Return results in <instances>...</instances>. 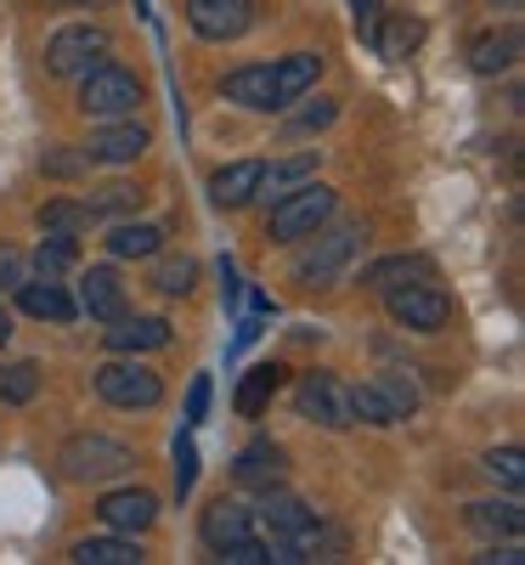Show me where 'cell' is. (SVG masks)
<instances>
[{
  "mask_svg": "<svg viewBox=\"0 0 525 565\" xmlns=\"http://www.w3.org/2000/svg\"><path fill=\"white\" fill-rule=\"evenodd\" d=\"M322 221H333V193H328L322 181H300L294 193H282V199L271 204L266 238H271V244H306Z\"/></svg>",
  "mask_w": 525,
  "mask_h": 565,
  "instance_id": "obj_1",
  "label": "cell"
},
{
  "mask_svg": "<svg viewBox=\"0 0 525 565\" xmlns=\"http://www.w3.org/2000/svg\"><path fill=\"white\" fill-rule=\"evenodd\" d=\"M57 463H63L68 481H114V476H130L136 469V452L125 441H114V436L90 430V436H68Z\"/></svg>",
  "mask_w": 525,
  "mask_h": 565,
  "instance_id": "obj_2",
  "label": "cell"
},
{
  "mask_svg": "<svg viewBox=\"0 0 525 565\" xmlns=\"http://www.w3.org/2000/svg\"><path fill=\"white\" fill-rule=\"evenodd\" d=\"M108 52H114L108 29L68 23V29H57L52 40H45V68H52L57 79H79V74H90L97 63H108Z\"/></svg>",
  "mask_w": 525,
  "mask_h": 565,
  "instance_id": "obj_3",
  "label": "cell"
},
{
  "mask_svg": "<svg viewBox=\"0 0 525 565\" xmlns=\"http://www.w3.org/2000/svg\"><path fill=\"white\" fill-rule=\"evenodd\" d=\"M356 244H362V226L351 221V226H317L311 232V249L294 260V277L300 282H311V289H328V282H340V271H345V260L356 255Z\"/></svg>",
  "mask_w": 525,
  "mask_h": 565,
  "instance_id": "obj_4",
  "label": "cell"
},
{
  "mask_svg": "<svg viewBox=\"0 0 525 565\" xmlns=\"http://www.w3.org/2000/svg\"><path fill=\"white\" fill-rule=\"evenodd\" d=\"M141 103V79L119 63H97L90 74H79V108L90 119H125Z\"/></svg>",
  "mask_w": 525,
  "mask_h": 565,
  "instance_id": "obj_5",
  "label": "cell"
},
{
  "mask_svg": "<svg viewBox=\"0 0 525 565\" xmlns=\"http://www.w3.org/2000/svg\"><path fill=\"white\" fill-rule=\"evenodd\" d=\"M385 306L401 328H413V334H441L447 317H452V300L436 289V277L424 282H401V289H385Z\"/></svg>",
  "mask_w": 525,
  "mask_h": 565,
  "instance_id": "obj_6",
  "label": "cell"
},
{
  "mask_svg": "<svg viewBox=\"0 0 525 565\" xmlns=\"http://www.w3.org/2000/svg\"><path fill=\"white\" fill-rule=\"evenodd\" d=\"M294 407H300V418L322 424V430H351V424H356L351 385H340L333 373H306L300 391H294Z\"/></svg>",
  "mask_w": 525,
  "mask_h": 565,
  "instance_id": "obj_7",
  "label": "cell"
},
{
  "mask_svg": "<svg viewBox=\"0 0 525 565\" xmlns=\"http://www.w3.org/2000/svg\"><path fill=\"white\" fill-rule=\"evenodd\" d=\"M97 396L108 402V407H159L164 402V380L153 367H141V362H108V367H97Z\"/></svg>",
  "mask_w": 525,
  "mask_h": 565,
  "instance_id": "obj_8",
  "label": "cell"
},
{
  "mask_svg": "<svg viewBox=\"0 0 525 565\" xmlns=\"http://www.w3.org/2000/svg\"><path fill=\"white\" fill-rule=\"evenodd\" d=\"M186 23L199 40H244L255 29V0H186Z\"/></svg>",
  "mask_w": 525,
  "mask_h": 565,
  "instance_id": "obj_9",
  "label": "cell"
},
{
  "mask_svg": "<svg viewBox=\"0 0 525 565\" xmlns=\"http://www.w3.org/2000/svg\"><path fill=\"white\" fill-rule=\"evenodd\" d=\"M97 514H103V526H108V532L136 537V532H148V526L159 521V498H153V492H141V487H130V492H108V498L97 503Z\"/></svg>",
  "mask_w": 525,
  "mask_h": 565,
  "instance_id": "obj_10",
  "label": "cell"
},
{
  "mask_svg": "<svg viewBox=\"0 0 525 565\" xmlns=\"http://www.w3.org/2000/svg\"><path fill=\"white\" fill-rule=\"evenodd\" d=\"M79 306H85V317H97V322L125 317V282H119V271L114 266H90L85 282H79Z\"/></svg>",
  "mask_w": 525,
  "mask_h": 565,
  "instance_id": "obj_11",
  "label": "cell"
},
{
  "mask_svg": "<svg viewBox=\"0 0 525 565\" xmlns=\"http://www.w3.org/2000/svg\"><path fill=\"white\" fill-rule=\"evenodd\" d=\"M170 345V322L164 317H114L108 328V351L136 356V351H164Z\"/></svg>",
  "mask_w": 525,
  "mask_h": 565,
  "instance_id": "obj_12",
  "label": "cell"
},
{
  "mask_svg": "<svg viewBox=\"0 0 525 565\" xmlns=\"http://www.w3.org/2000/svg\"><path fill=\"white\" fill-rule=\"evenodd\" d=\"M317 74H322V57H317V52H294V57H282V63L271 68V108L300 103L306 90L317 85Z\"/></svg>",
  "mask_w": 525,
  "mask_h": 565,
  "instance_id": "obj_13",
  "label": "cell"
},
{
  "mask_svg": "<svg viewBox=\"0 0 525 565\" xmlns=\"http://www.w3.org/2000/svg\"><path fill=\"white\" fill-rule=\"evenodd\" d=\"M260 170H266V164H255V159H237V164L215 170L210 199H215L221 210H244V204H255V199H260Z\"/></svg>",
  "mask_w": 525,
  "mask_h": 565,
  "instance_id": "obj_14",
  "label": "cell"
},
{
  "mask_svg": "<svg viewBox=\"0 0 525 565\" xmlns=\"http://www.w3.org/2000/svg\"><path fill=\"white\" fill-rule=\"evenodd\" d=\"M469 532L486 537V543H519L525 532V509L519 503H469Z\"/></svg>",
  "mask_w": 525,
  "mask_h": 565,
  "instance_id": "obj_15",
  "label": "cell"
},
{
  "mask_svg": "<svg viewBox=\"0 0 525 565\" xmlns=\"http://www.w3.org/2000/svg\"><path fill=\"white\" fill-rule=\"evenodd\" d=\"M148 130H141V125H108V130H97V136H90V159H97V164H136L141 153H148Z\"/></svg>",
  "mask_w": 525,
  "mask_h": 565,
  "instance_id": "obj_16",
  "label": "cell"
},
{
  "mask_svg": "<svg viewBox=\"0 0 525 565\" xmlns=\"http://www.w3.org/2000/svg\"><path fill=\"white\" fill-rule=\"evenodd\" d=\"M232 476H237V487H277L282 481V447L277 441H249L244 452H237V463H232Z\"/></svg>",
  "mask_w": 525,
  "mask_h": 565,
  "instance_id": "obj_17",
  "label": "cell"
},
{
  "mask_svg": "<svg viewBox=\"0 0 525 565\" xmlns=\"http://www.w3.org/2000/svg\"><path fill=\"white\" fill-rule=\"evenodd\" d=\"M244 537H255V514L244 509V503H210L204 509V543L210 548H226V543H244Z\"/></svg>",
  "mask_w": 525,
  "mask_h": 565,
  "instance_id": "obj_18",
  "label": "cell"
},
{
  "mask_svg": "<svg viewBox=\"0 0 525 565\" xmlns=\"http://www.w3.org/2000/svg\"><path fill=\"white\" fill-rule=\"evenodd\" d=\"M514 57H519V34L514 29H492V34L469 40V68L474 74H503V68H514Z\"/></svg>",
  "mask_w": 525,
  "mask_h": 565,
  "instance_id": "obj_19",
  "label": "cell"
},
{
  "mask_svg": "<svg viewBox=\"0 0 525 565\" xmlns=\"http://www.w3.org/2000/svg\"><path fill=\"white\" fill-rule=\"evenodd\" d=\"M221 90L237 103V108H271V63H244V68H232L221 79Z\"/></svg>",
  "mask_w": 525,
  "mask_h": 565,
  "instance_id": "obj_20",
  "label": "cell"
},
{
  "mask_svg": "<svg viewBox=\"0 0 525 565\" xmlns=\"http://www.w3.org/2000/svg\"><path fill=\"white\" fill-rule=\"evenodd\" d=\"M373 45H378V57L401 63V57H413L418 45H424V23H418V18H407V12H390V18H378Z\"/></svg>",
  "mask_w": 525,
  "mask_h": 565,
  "instance_id": "obj_21",
  "label": "cell"
},
{
  "mask_svg": "<svg viewBox=\"0 0 525 565\" xmlns=\"http://www.w3.org/2000/svg\"><path fill=\"white\" fill-rule=\"evenodd\" d=\"M18 306L29 311V317H40V322H68L79 306L57 289L52 277H40V282H18Z\"/></svg>",
  "mask_w": 525,
  "mask_h": 565,
  "instance_id": "obj_22",
  "label": "cell"
},
{
  "mask_svg": "<svg viewBox=\"0 0 525 565\" xmlns=\"http://www.w3.org/2000/svg\"><path fill=\"white\" fill-rule=\"evenodd\" d=\"M159 249H164V226L119 221V226L108 232V255H119V260H148V255H159Z\"/></svg>",
  "mask_w": 525,
  "mask_h": 565,
  "instance_id": "obj_23",
  "label": "cell"
},
{
  "mask_svg": "<svg viewBox=\"0 0 525 565\" xmlns=\"http://www.w3.org/2000/svg\"><path fill=\"white\" fill-rule=\"evenodd\" d=\"M277 385H282V367H277V362H260V367H249V373H244V385H237L232 407L244 413V418H260V413H266V402L277 396Z\"/></svg>",
  "mask_w": 525,
  "mask_h": 565,
  "instance_id": "obj_24",
  "label": "cell"
},
{
  "mask_svg": "<svg viewBox=\"0 0 525 565\" xmlns=\"http://www.w3.org/2000/svg\"><path fill=\"white\" fill-rule=\"evenodd\" d=\"M424 277H436V266H429L424 255H390V260H378V266H367V289H401V282H424Z\"/></svg>",
  "mask_w": 525,
  "mask_h": 565,
  "instance_id": "obj_25",
  "label": "cell"
},
{
  "mask_svg": "<svg viewBox=\"0 0 525 565\" xmlns=\"http://www.w3.org/2000/svg\"><path fill=\"white\" fill-rule=\"evenodd\" d=\"M74 565H141V548H136V537H85V543H74V554H68Z\"/></svg>",
  "mask_w": 525,
  "mask_h": 565,
  "instance_id": "obj_26",
  "label": "cell"
},
{
  "mask_svg": "<svg viewBox=\"0 0 525 565\" xmlns=\"http://www.w3.org/2000/svg\"><path fill=\"white\" fill-rule=\"evenodd\" d=\"M317 175V159L311 153H300V159H289V164H271V170H260V193L277 204L282 193H294L300 181H311Z\"/></svg>",
  "mask_w": 525,
  "mask_h": 565,
  "instance_id": "obj_27",
  "label": "cell"
},
{
  "mask_svg": "<svg viewBox=\"0 0 525 565\" xmlns=\"http://www.w3.org/2000/svg\"><path fill=\"white\" fill-rule=\"evenodd\" d=\"M74 260H79V244H74V238H57V232H45L40 249H34V271H40V277H52V282H57Z\"/></svg>",
  "mask_w": 525,
  "mask_h": 565,
  "instance_id": "obj_28",
  "label": "cell"
},
{
  "mask_svg": "<svg viewBox=\"0 0 525 565\" xmlns=\"http://www.w3.org/2000/svg\"><path fill=\"white\" fill-rule=\"evenodd\" d=\"M85 226H90V210H85V204L57 199V204H45V210H40V232H57V238H79Z\"/></svg>",
  "mask_w": 525,
  "mask_h": 565,
  "instance_id": "obj_29",
  "label": "cell"
},
{
  "mask_svg": "<svg viewBox=\"0 0 525 565\" xmlns=\"http://www.w3.org/2000/svg\"><path fill=\"white\" fill-rule=\"evenodd\" d=\"M136 204H141V193H136V186H125V181H108V186H97V193L85 199L90 221H97V215H125V210H136Z\"/></svg>",
  "mask_w": 525,
  "mask_h": 565,
  "instance_id": "obj_30",
  "label": "cell"
},
{
  "mask_svg": "<svg viewBox=\"0 0 525 565\" xmlns=\"http://www.w3.org/2000/svg\"><path fill=\"white\" fill-rule=\"evenodd\" d=\"M373 385H378V396H385V402H390V413H396V424L418 413V385H413V380H401V373H378V380H373Z\"/></svg>",
  "mask_w": 525,
  "mask_h": 565,
  "instance_id": "obj_31",
  "label": "cell"
},
{
  "mask_svg": "<svg viewBox=\"0 0 525 565\" xmlns=\"http://www.w3.org/2000/svg\"><path fill=\"white\" fill-rule=\"evenodd\" d=\"M34 391H40V367L34 362L0 367V402H34Z\"/></svg>",
  "mask_w": 525,
  "mask_h": 565,
  "instance_id": "obj_32",
  "label": "cell"
},
{
  "mask_svg": "<svg viewBox=\"0 0 525 565\" xmlns=\"http://www.w3.org/2000/svg\"><path fill=\"white\" fill-rule=\"evenodd\" d=\"M193 277H199V260H186V255H181V260H164V266L153 271V289L170 295V300H181L186 289H193Z\"/></svg>",
  "mask_w": 525,
  "mask_h": 565,
  "instance_id": "obj_33",
  "label": "cell"
},
{
  "mask_svg": "<svg viewBox=\"0 0 525 565\" xmlns=\"http://www.w3.org/2000/svg\"><path fill=\"white\" fill-rule=\"evenodd\" d=\"M486 469H492L503 487H514V492L525 487V452H519V447H492V452H486Z\"/></svg>",
  "mask_w": 525,
  "mask_h": 565,
  "instance_id": "obj_34",
  "label": "cell"
},
{
  "mask_svg": "<svg viewBox=\"0 0 525 565\" xmlns=\"http://www.w3.org/2000/svg\"><path fill=\"white\" fill-rule=\"evenodd\" d=\"M351 407H356V424H396V413H390L385 396H378V385H356Z\"/></svg>",
  "mask_w": 525,
  "mask_h": 565,
  "instance_id": "obj_35",
  "label": "cell"
},
{
  "mask_svg": "<svg viewBox=\"0 0 525 565\" xmlns=\"http://www.w3.org/2000/svg\"><path fill=\"white\" fill-rule=\"evenodd\" d=\"M193 481H199V447H193V436H181L175 441V492L186 498V492H193Z\"/></svg>",
  "mask_w": 525,
  "mask_h": 565,
  "instance_id": "obj_36",
  "label": "cell"
},
{
  "mask_svg": "<svg viewBox=\"0 0 525 565\" xmlns=\"http://www.w3.org/2000/svg\"><path fill=\"white\" fill-rule=\"evenodd\" d=\"M226 565H271V543H260V537H244V543H226V548H215Z\"/></svg>",
  "mask_w": 525,
  "mask_h": 565,
  "instance_id": "obj_37",
  "label": "cell"
},
{
  "mask_svg": "<svg viewBox=\"0 0 525 565\" xmlns=\"http://www.w3.org/2000/svg\"><path fill=\"white\" fill-rule=\"evenodd\" d=\"M351 18H356V34H362V40H373L378 18H385V0H351Z\"/></svg>",
  "mask_w": 525,
  "mask_h": 565,
  "instance_id": "obj_38",
  "label": "cell"
},
{
  "mask_svg": "<svg viewBox=\"0 0 525 565\" xmlns=\"http://www.w3.org/2000/svg\"><path fill=\"white\" fill-rule=\"evenodd\" d=\"M210 418V373H199L193 391H186V424H204Z\"/></svg>",
  "mask_w": 525,
  "mask_h": 565,
  "instance_id": "obj_39",
  "label": "cell"
},
{
  "mask_svg": "<svg viewBox=\"0 0 525 565\" xmlns=\"http://www.w3.org/2000/svg\"><path fill=\"white\" fill-rule=\"evenodd\" d=\"M333 114H340V108H333L328 97H317V108H306V114L289 125V136H300V130H322V125H333Z\"/></svg>",
  "mask_w": 525,
  "mask_h": 565,
  "instance_id": "obj_40",
  "label": "cell"
},
{
  "mask_svg": "<svg viewBox=\"0 0 525 565\" xmlns=\"http://www.w3.org/2000/svg\"><path fill=\"white\" fill-rule=\"evenodd\" d=\"M18 282H23V255L0 244V289H18Z\"/></svg>",
  "mask_w": 525,
  "mask_h": 565,
  "instance_id": "obj_41",
  "label": "cell"
},
{
  "mask_svg": "<svg viewBox=\"0 0 525 565\" xmlns=\"http://www.w3.org/2000/svg\"><path fill=\"white\" fill-rule=\"evenodd\" d=\"M7 340H12V311L0 306V345H7Z\"/></svg>",
  "mask_w": 525,
  "mask_h": 565,
  "instance_id": "obj_42",
  "label": "cell"
},
{
  "mask_svg": "<svg viewBox=\"0 0 525 565\" xmlns=\"http://www.w3.org/2000/svg\"><path fill=\"white\" fill-rule=\"evenodd\" d=\"M63 7H103V0H63Z\"/></svg>",
  "mask_w": 525,
  "mask_h": 565,
  "instance_id": "obj_43",
  "label": "cell"
},
{
  "mask_svg": "<svg viewBox=\"0 0 525 565\" xmlns=\"http://www.w3.org/2000/svg\"><path fill=\"white\" fill-rule=\"evenodd\" d=\"M503 7H519V0H503Z\"/></svg>",
  "mask_w": 525,
  "mask_h": 565,
  "instance_id": "obj_44",
  "label": "cell"
}]
</instances>
